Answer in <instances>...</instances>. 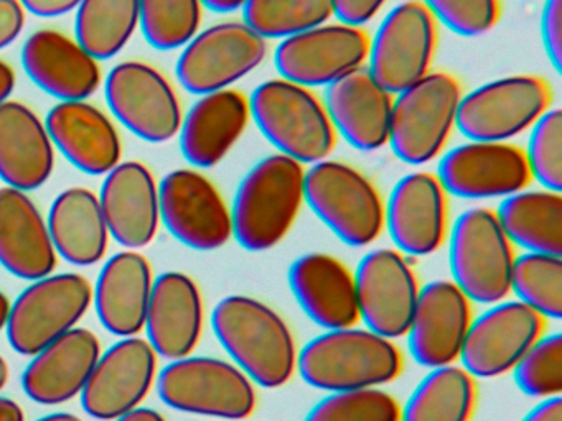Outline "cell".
Masks as SVG:
<instances>
[{
  "label": "cell",
  "instance_id": "35",
  "mask_svg": "<svg viewBox=\"0 0 562 421\" xmlns=\"http://www.w3.org/2000/svg\"><path fill=\"white\" fill-rule=\"evenodd\" d=\"M475 407V377L459 365H443L414 388L401 408V421H472Z\"/></svg>",
  "mask_w": 562,
  "mask_h": 421
},
{
  "label": "cell",
  "instance_id": "7",
  "mask_svg": "<svg viewBox=\"0 0 562 421\" xmlns=\"http://www.w3.org/2000/svg\"><path fill=\"white\" fill-rule=\"evenodd\" d=\"M513 242L490 207L460 214L450 229L452 282L470 301L495 305L512 293Z\"/></svg>",
  "mask_w": 562,
  "mask_h": 421
},
{
  "label": "cell",
  "instance_id": "37",
  "mask_svg": "<svg viewBox=\"0 0 562 421\" xmlns=\"http://www.w3.org/2000/svg\"><path fill=\"white\" fill-rule=\"evenodd\" d=\"M243 22L265 39H285L330 22V0H246Z\"/></svg>",
  "mask_w": 562,
  "mask_h": 421
},
{
  "label": "cell",
  "instance_id": "33",
  "mask_svg": "<svg viewBox=\"0 0 562 421\" xmlns=\"http://www.w3.org/2000/svg\"><path fill=\"white\" fill-rule=\"evenodd\" d=\"M47 226L55 250L67 262L90 266L106 255L110 230L93 191L75 186L58 194L52 203Z\"/></svg>",
  "mask_w": 562,
  "mask_h": 421
},
{
  "label": "cell",
  "instance_id": "45",
  "mask_svg": "<svg viewBox=\"0 0 562 421\" xmlns=\"http://www.w3.org/2000/svg\"><path fill=\"white\" fill-rule=\"evenodd\" d=\"M334 16L338 22L363 29L378 13L381 12L387 0H330Z\"/></svg>",
  "mask_w": 562,
  "mask_h": 421
},
{
  "label": "cell",
  "instance_id": "3",
  "mask_svg": "<svg viewBox=\"0 0 562 421\" xmlns=\"http://www.w3.org/2000/svg\"><path fill=\"white\" fill-rule=\"evenodd\" d=\"M297 368L305 384L318 390H361L396 380L404 361L391 339L353 326L308 341L297 354Z\"/></svg>",
  "mask_w": 562,
  "mask_h": 421
},
{
  "label": "cell",
  "instance_id": "26",
  "mask_svg": "<svg viewBox=\"0 0 562 421\" xmlns=\"http://www.w3.org/2000/svg\"><path fill=\"white\" fill-rule=\"evenodd\" d=\"M45 127L54 147L83 173L100 177L121 163L120 132L113 121L90 102H60L48 112Z\"/></svg>",
  "mask_w": 562,
  "mask_h": 421
},
{
  "label": "cell",
  "instance_id": "32",
  "mask_svg": "<svg viewBox=\"0 0 562 421\" xmlns=\"http://www.w3.org/2000/svg\"><path fill=\"white\" fill-rule=\"evenodd\" d=\"M153 285V266L143 253L124 250L111 257L101 269L93 292L101 325L120 338L139 334Z\"/></svg>",
  "mask_w": 562,
  "mask_h": 421
},
{
  "label": "cell",
  "instance_id": "27",
  "mask_svg": "<svg viewBox=\"0 0 562 421\" xmlns=\"http://www.w3.org/2000/svg\"><path fill=\"white\" fill-rule=\"evenodd\" d=\"M100 355V339L93 331L71 329L32 355L22 388L37 403H65L83 391Z\"/></svg>",
  "mask_w": 562,
  "mask_h": 421
},
{
  "label": "cell",
  "instance_id": "31",
  "mask_svg": "<svg viewBox=\"0 0 562 421\" xmlns=\"http://www.w3.org/2000/svg\"><path fill=\"white\" fill-rule=\"evenodd\" d=\"M55 150L45 122L18 101L0 104V180L15 190L34 191L50 180Z\"/></svg>",
  "mask_w": 562,
  "mask_h": 421
},
{
  "label": "cell",
  "instance_id": "29",
  "mask_svg": "<svg viewBox=\"0 0 562 421\" xmlns=\"http://www.w3.org/2000/svg\"><path fill=\"white\" fill-rule=\"evenodd\" d=\"M289 285L305 315L327 329L353 328L360 321L353 273L328 253L302 255L289 270Z\"/></svg>",
  "mask_w": 562,
  "mask_h": 421
},
{
  "label": "cell",
  "instance_id": "41",
  "mask_svg": "<svg viewBox=\"0 0 562 421\" xmlns=\"http://www.w3.org/2000/svg\"><path fill=\"white\" fill-rule=\"evenodd\" d=\"M522 394L532 398L559 397L562 391V335H541L513 368Z\"/></svg>",
  "mask_w": 562,
  "mask_h": 421
},
{
  "label": "cell",
  "instance_id": "50",
  "mask_svg": "<svg viewBox=\"0 0 562 421\" xmlns=\"http://www.w3.org/2000/svg\"><path fill=\"white\" fill-rule=\"evenodd\" d=\"M0 421H25L21 405L12 398L0 397Z\"/></svg>",
  "mask_w": 562,
  "mask_h": 421
},
{
  "label": "cell",
  "instance_id": "16",
  "mask_svg": "<svg viewBox=\"0 0 562 421\" xmlns=\"http://www.w3.org/2000/svg\"><path fill=\"white\" fill-rule=\"evenodd\" d=\"M353 276L358 312L367 329L391 341L406 335L420 292L407 257L400 250H371Z\"/></svg>",
  "mask_w": 562,
  "mask_h": 421
},
{
  "label": "cell",
  "instance_id": "15",
  "mask_svg": "<svg viewBox=\"0 0 562 421\" xmlns=\"http://www.w3.org/2000/svg\"><path fill=\"white\" fill-rule=\"evenodd\" d=\"M370 39L361 26L322 23L282 39L274 52L276 69L305 88L330 86L367 65Z\"/></svg>",
  "mask_w": 562,
  "mask_h": 421
},
{
  "label": "cell",
  "instance_id": "55",
  "mask_svg": "<svg viewBox=\"0 0 562 421\" xmlns=\"http://www.w3.org/2000/svg\"><path fill=\"white\" fill-rule=\"evenodd\" d=\"M9 380V365L5 359L0 355V390L8 385Z\"/></svg>",
  "mask_w": 562,
  "mask_h": 421
},
{
  "label": "cell",
  "instance_id": "44",
  "mask_svg": "<svg viewBox=\"0 0 562 421\" xmlns=\"http://www.w3.org/2000/svg\"><path fill=\"white\" fill-rule=\"evenodd\" d=\"M541 36L546 55L555 71L562 68V0H546L541 15Z\"/></svg>",
  "mask_w": 562,
  "mask_h": 421
},
{
  "label": "cell",
  "instance_id": "9",
  "mask_svg": "<svg viewBox=\"0 0 562 421\" xmlns=\"http://www.w3.org/2000/svg\"><path fill=\"white\" fill-rule=\"evenodd\" d=\"M93 303V286L80 273L34 280L9 309L8 339L22 355H35L77 328Z\"/></svg>",
  "mask_w": 562,
  "mask_h": 421
},
{
  "label": "cell",
  "instance_id": "40",
  "mask_svg": "<svg viewBox=\"0 0 562 421\" xmlns=\"http://www.w3.org/2000/svg\"><path fill=\"white\" fill-rule=\"evenodd\" d=\"M304 421H401V405L380 388L331 391Z\"/></svg>",
  "mask_w": 562,
  "mask_h": 421
},
{
  "label": "cell",
  "instance_id": "30",
  "mask_svg": "<svg viewBox=\"0 0 562 421\" xmlns=\"http://www.w3.org/2000/svg\"><path fill=\"white\" fill-rule=\"evenodd\" d=\"M57 263L47 220L34 201L25 191L0 187V265L34 282L52 275Z\"/></svg>",
  "mask_w": 562,
  "mask_h": 421
},
{
  "label": "cell",
  "instance_id": "39",
  "mask_svg": "<svg viewBox=\"0 0 562 421\" xmlns=\"http://www.w3.org/2000/svg\"><path fill=\"white\" fill-rule=\"evenodd\" d=\"M202 0H139V26L150 46L182 48L200 32Z\"/></svg>",
  "mask_w": 562,
  "mask_h": 421
},
{
  "label": "cell",
  "instance_id": "10",
  "mask_svg": "<svg viewBox=\"0 0 562 421\" xmlns=\"http://www.w3.org/2000/svg\"><path fill=\"white\" fill-rule=\"evenodd\" d=\"M551 84L541 76L493 79L462 95L457 128L469 140L509 141L551 109Z\"/></svg>",
  "mask_w": 562,
  "mask_h": 421
},
{
  "label": "cell",
  "instance_id": "12",
  "mask_svg": "<svg viewBox=\"0 0 562 421\" xmlns=\"http://www.w3.org/2000/svg\"><path fill=\"white\" fill-rule=\"evenodd\" d=\"M268 56V39L245 22H222L196 33L177 61V78L192 94L232 88Z\"/></svg>",
  "mask_w": 562,
  "mask_h": 421
},
{
  "label": "cell",
  "instance_id": "23",
  "mask_svg": "<svg viewBox=\"0 0 562 421\" xmlns=\"http://www.w3.org/2000/svg\"><path fill=\"white\" fill-rule=\"evenodd\" d=\"M203 319L202 292L192 276L166 272L154 280L144 329L157 355L177 361L192 354L202 338Z\"/></svg>",
  "mask_w": 562,
  "mask_h": 421
},
{
  "label": "cell",
  "instance_id": "11",
  "mask_svg": "<svg viewBox=\"0 0 562 421\" xmlns=\"http://www.w3.org/2000/svg\"><path fill=\"white\" fill-rule=\"evenodd\" d=\"M439 42V23L420 0L394 7L370 39L368 71L391 94L429 75Z\"/></svg>",
  "mask_w": 562,
  "mask_h": 421
},
{
  "label": "cell",
  "instance_id": "13",
  "mask_svg": "<svg viewBox=\"0 0 562 421\" xmlns=\"http://www.w3.org/2000/svg\"><path fill=\"white\" fill-rule=\"evenodd\" d=\"M104 94L114 117L136 137L164 144L179 134L182 107L169 79L143 61H124L108 75Z\"/></svg>",
  "mask_w": 562,
  "mask_h": 421
},
{
  "label": "cell",
  "instance_id": "4",
  "mask_svg": "<svg viewBox=\"0 0 562 421\" xmlns=\"http://www.w3.org/2000/svg\"><path fill=\"white\" fill-rule=\"evenodd\" d=\"M251 118L278 153L299 163L327 160L337 145V132L324 102L311 88L274 78L249 95Z\"/></svg>",
  "mask_w": 562,
  "mask_h": 421
},
{
  "label": "cell",
  "instance_id": "6",
  "mask_svg": "<svg viewBox=\"0 0 562 421\" xmlns=\"http://www.w3.org/2000/svg\"><path fill=\"white\" fill-rule=\"evenodd\" d=\"M304 200L347 246H370L383 232L380 191L370 178L344 161L322 160L305 170Z\"/></svg>",
  "mask_w": 562,
  "mask_h": 421
},
{
  "label": "cell",
  "instance_id": "21",
  "mask_svg": "<svg viewBox=\"0 0 562 421\" xmlns=\"http://www.w3.org/2000/svg\"><path fill=\"white\" fill-rule=\"evenodd\" d=\"M472 319V301L456 283H427L420 288L406 334L414 361L427 368L453 364Z\"/></svg>",
  "mask_w": 562,
  "mask_h": 421
},
{
  "label": "cell",
  "instance_id": "48",
  "mask_svg": "<svg viewBox=\"0 0 562 421\" xmlns=\"http://www.w3.org/2000/svg\"><path fill=\"white\" fill-rule=\"evenodd\" d=\"M521 421H562L561 397L546 398L536 405Z\"/></svg>",
  "mask_w": 562,
  "mask_h": 421
},
{
  "label": "cell",
  "instance_id": "49",
  "mask_svg": "<svg viewBox=\"0 0 562 421\" xmlns=\"http://www.w3.org/2000/svg\"><path fill=\"white\" fill-rule=\"evenodd\" d=\"M15 84H18V79H15L14 69L9 62L0 59V104L9 101L12 92H14Z\"/></svg>",
  "mask_w": 562,
  "mask_h": 421
},
{
  "label": "cell",
  "instance_id": "53",
  "mask_svg": "<svg viewBox=\"0 0 562 421\" xmlns=\"http://www.w3.org/2000/svg\"><path fill=\"white\" fill-rule=\"evenodd\" d=\"M9 309H11V301L8 296L0 292V331L5 329V322H8Z\"/></svg>",
  "mask_w": 562,
  "mask_h": 421
},
{
  "label": "cell",
  "instance_id": "25",
  "mask_svg": "<svg viewBox=\"0 0 562 421\" xmlns=\"http://www.w3.org/2000/svg\"><path fill=\"white\" fill-rule=\"evenodd\" d=\"M22 65L42 91L60 102L87 101L103 79L98 59L57 30L32 33L22 48Z\"/></svg>",
  "mask_w": 562,
  "mask_h": 421
},
{
  "label": "cell",
  "instance_id": "28",
  "mask_svg": "<svg viewBox=\"0 0 562 421\" xmlns=\"http://www.w3.org/2000/svg\"><path fill=\"white\" fill-rule=\"evenodd\" d=\"M251 121L249 98L236 89L200 95L180 125V150L192 167H216Z\"/></svg>",
  "mask_w": 562,
  "mask_h": 421
},
{
  "label": "cell",
  "instance_id": "42",
  "mask_svg": "<svg viewBox=\"0 0 562 421\" xmlns=\"http://www.w3.org/2000/svg\"><path fill=\"white\" fill-rule=\"evenodd\" d=\"M528 158L532 180L538 181L544 190L562 191V112L549 109L531 127Z\"/></svg>",
  "mask_w": 562,
  "mask_h": 421
},
{
  "label": "cell",
  "instance_id": "20",
  "mask_svg": "<svg viewBox=\"0 0 562 421\" xmlns=\"http://www.w3.org/2000/svg\"><path fill=\"white\" fill-rule=\"evenodd\" d=\"M437 174L416 171L397 181L384 204V226L406 257L436 253L449 236V200Z\"/></svg>",
  "mask_w": 562,
  "mask_h": 421
},
{
  "label": "cell",
  "instance_id": "43",
  "mask_svg": "<svg viewBox=\"0 0 562 421\" xmlns=\"http://www.w3.org/2000/svg\"><path fill=\"white\" fill-rule=\"evenodd\" d=\"M456 35L475 38L492 32L502 19L499 0H420Z\"/></svg>",
  "mask_w": 562,
  "mask_h": 421
},
{
  "label": "cell",
  "instance_id": "51",
  "mask_svg": "<svg viewBox=\"0 0 562 421\" xmlns=\"http://www.w3.org/2000/svg\"><path fill=\"white\" fill-rule=\"evenodd\" d=\"M113 421H167L162 413H159L153 408H134L133 411H127L123 417L116 418Z\"/></svg>",
  "mask_w": 562,
  "mask_h": 421
},
{
  "label": "cell",
  "instance_id": "17",
  "mask_svg": "<svg viewBox=\"0 0 562 421\" xmlns=\"http://www.w3.org/2000/svg\"><path fill=\"white\" fill-rule=\"evenodd\" d=\"M437 178L447 194L495 200L526 190L532 181L525 150L509 141L469 140L447 151Z\"/></svg>",
  "mask_w": 562,
  "mask_h": 421
},
{
  "label": "cell",
  "instance_id": "34",
  "mask_svg": "<svg viewBox=\"0 0 562 421\" xmlns=\"http://www.w3.org/2000/svg\"><path fill=\"white\" fill-rule=\"evenodd\" d=\"M513 243L528 252L562 257V194L522 190L505 197L495 210Z\"/></svg>",
  "mask_w": 562,
  "mask_h": 421
},
{
  "label": "cell",
  "instance_id": "18",
  "mask_svg": "<svg viewBox=\"0 0 562 421\" xmlns=\"http://www.w3.org/2000/svg\"><path fill=\"white\" fill-rule=\"evenodd\" d=\"M546 318L519 301L495 303L472 319L460 361L475 378L508 374L522 355L544 334Z\"/></svg>",
  "mask_w": 562,
  "mask_h": 421
},
{
  "label": "cell",
  "instance_id": "24",
  "mask_svg": "<svg viewBox=\"0 0 562 421\" xmlns=\"http://www.w3.org/2000/svg\"><path fill=\"white\" fill-rule=\"evenodd\" d=\"M393 101L363 66L327 86L324 104L337 135L357 150L374 151L390 140Z\"/></svg>",
  "mask_w": 562,
  "mask_h": 421
},
{
  "label": "cell",
  "instance_id": "1",
  "mask_svg": "<svg viewBox=\"0 0 562 421\" xmlns=\"http://www.w3.org/2000/svg\"><path fill=\"white\" fill-rule=\"evenodd\" d=\"M213 332L236 367L265 388L288 384L297 368V348L288 322L251 296L223 298L213 309Z\"/></svg>",
  "mask_w": 562,
  "mask_h": 421
},
{
  "label": "cell",
  "instance_id": "38",
  "mask_svg": "<svg viewBox=\"0 0 562 421\" xmlns=\"http://www.w3.org/2000/svg\"><path fill=\"white\" fill-rule=\"evenodd\" d=\"M512 292L519 301L544 316H562V257L526 252L516 257L512 272Z\"/></svg>",
  "mask_w": 562,
  "mask_h": 421
},
{
  "label": "cell",
  "instance_id": "14",
  "mask_svg": "<svg viewBox=\"0 0 562 421\" xmlns=\"http://www.w3.org/2000/svg\"><path fill=\"white\" fill-rule=\"evenodd\" d=\"M160 220L183 246L222 249L233 237L232 210L212 180L192 168L170 171L159 184Z\"/></svg>",
  "mask_w": 562,
  "mask_h": 421
},
{
  "label": "cell",
  "instance_id": "8",
  "mask_svg": "<svg viewBox=\"0 0 562 421\" xmlns=\"http://www.w3.org/2000/svg\"><path fill=\"white\" fill-rule=\"evenodd\" d=\"M157 391L173 410L223 420H246L258 405L251 378L215 357L187 355L170 362L157 378Z\"/></svg>",
  "mask_w": 562,
  "mask_h": 421
},
{
  "label": "cell",
  "instance_id": "2",
  "mask_svg": "<svg viewBox=\"0 0 562 421\" xmlns=\"http://www.w3.org/2000/svg\"><path fill=\"white\" fill-rule=\"evenodd\" d=\"M304 178V164L281 153L246 173L232 209L233 237L243 249L266 252L288 236L305 203Z\"/></svg>",
  "mask_w": 562,
  "mask_h": 421
},
{
  "label": "cell",
  "instance_id": "54",
  "mask_svg": "<svg viewBox=\"0 0 562 421\" xmlns=\"http://www.w3.org/2000/svg\"><path fill=\"white\" fill-rule=\"evenodd\" d=\"M37 421H83L77 414L67 413V411H58V413H50L47 417L38 418Z\"/></svg>",
  "mask_w": 562,
  "mask_h": 421
},
{
  "label": "cell",
  "instance_id": "36",
  "mask_svg": "<svg viewBox=\"0 0 562 421\" xmlns=\"http://www.w3.org/2000/svg\"><path fill=\"white\" fill-rule=\"evenodd\" d=\"M137 26L139 0H81L75 19V39L100 61L121 53Z\"/></svg>",
  "mask_w": 562,
  "mask_h": 421
},
{
  "label": "cell",
  "instance_id": "52",
  "mask_svg": "<svg viewBox=\"0 0 562 421\" xmlns=\"http://www.w3.org/2000/svg\"><path fill=\"white\" fill-rule=\"evenodd\" d=\"M246 0H202L203 7L216 13H232L243 9Z\"/></svg>",
  "mask_w": 562,
  "mask_h": 421
},
{
  "label": "cell",
  "instance_id": "46",
  "mask_svg": "<svg viewBox=\"0 0 562 421\" xmlns=\"http://www.w3.org/2000/svg\"><path fill=\"white\" fill-rule=\"evenodd\" d=\"M25 10L21 0H0V49L8 48L21 36Z\"/></svg>",
  "mask_w": 562,
  "mask_h": 421
},
{
  "label": "cell",
  "instance_id": "47",
  "mask_svg": "<svg viewBox=\"0 0 562 421\" xmlns=\"http://www.w3.org/2000/svg\"><path fill=\"white\" fill-rule=\"evenodd\" d=\"M25 12L42 19L67 15L78 9L81 0H21Z\"/></svg>",
  "mask_w": 562,
  "mask_h": 421
},
{
  "label": "cell",
  "instance_id": "22",
  "mask_svg": "<svg viewBox=\"0 0 562 421\" xmlns=\"http://www.w3.org/2000/svg\"><path fill=\"white\" fill-rule=\"evenodd\" d=\"M101 210L110 236L127 250L143 249L156 239L160 224L159 186L149 167L123 161L104 178Z\"/></svg>",
  "mask_w": 562,
  "mask_h": 421
},
{
  "label": "cell",
  "instance_id": "19",
  "mask_svg": "<svg viewBox=\"0 0 562 421\" xmlns=\"http://www.w3.org/2000/svg\"><path fill=\"white\" fill-rule=\"evenodd\" d=\"M156 374L157 354L149 341L123 338L98 359L80 394L83 410L97 420H116L146 400Z\"/></svg>",
  "mask_w": 562,
  "mask_h": 421
},
{
  "label": "cell",
  "instance_id": "5",
  "mask_svg": "<svg viewBox=\"0 0 562 421\" xmlns=\"http://www.w3.org/2000/svg\"><path fill=\"white\" fill-rule=\"evenodd\" d=\"M394 95L387 145L407 164L436 160L457 128L463 95L459 79L450 72L430 71Z\"/></svg>",
  "mask_w": 562,
  "mask_h": 421
}]
</instances>
